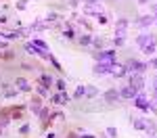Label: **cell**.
Returning a JSON list of instances; mask_svg holds the SVG:
<instances>
[{
  "mask_svg": "<svg viewBox=\"0 0 157 138\" xmlns=\"http://www.w3.org/2000/svg\"><path fill=\"white\" fill-rule=\"evenodd\" d=\"M136 44L143 48V52H145V54H151V52H155L157 38L155 36H149V34H143V36L136 38Z\"/></svg>",
  "mask_w": 157,
  "mask_h": 138,
  "instance_id": "cell-1",
  "label": "cell"
},
{
  "mask_svg": "<svg viewBox=\"0 0 157 138\" xmlns=\"http://www.w3.org/2000/svg\"><path fill=\"white\" fill-rule=\"evenodd\" d=\"M94 59H97L98 63H115V52L113 50H103V52H97L94 54Z\"/></svg>",
  "mask_w": 157,
  "mask_h": 138,
  "instance_id": "cell-2",
  "label": "cell"
},
{
  "mask_svg": "<svg viewBox=\"0 0 157 138\" xmlns=\"http://www.w3.org/2000/svg\"><path fill=\"white\" fill-rule=\"evenodd\" d=\"M128 86H132L134 90L140 92V90L145 88V77H143V73H132L130 75V84H128Z\"/></svg>",
  "mask_w": 157,
  "mask_h": 138,
  "instance_id": "cell-3",
  "label": "cell"
},
{
  "mask_svg": "<svg viewBox=\"0 0 157 138\" xmlns=\"http://www.w3.org/2000/svg\"><path fill=\"white\" fill-rule=\"evenodd\" d=\"M126 69H130L132 73H143V71L147 69V65L143 61H134V59H130L128 65H126Z\"/></svg>",
  "mask_w": 157,
  "mask_h": 138,
  "instance_id": "cell-4",
  "label": "cell"
},
{
  "mask_svg": "<svg viewBox=\"0 0 157 138\" xmlns=\"http://www.w3.org/2000/svg\"><path fill=\"white\" fill-rule=\"evenodd\" d=\"M134 105H136L138 109H143V111H149V109H151V105H149V100H147L145 94H136V96H134Z\"/></svg>",
  "mask_w": 157,
  "mask_h": 138,
  "instance_id": "cell-5",
  "label": "cell"
},
{
  "mask_svg": "<svg viewBox=\"0 0 157 138\" xmlns=\"http://www.w3.org/2000/svg\"><path fill=\"white\" fill-rule=\"evenodd\" d=\"M94 73H97V75L111 73V65H109V63H97V65H94Z\"/></svg>",
  "mask_w": 157,
  "mask_h": 138,
  "instance_id": "cell-6",
  "label": "cell"
},
{
  "mask_svg": "<svg viewBox=\"0 0 157 138\" xmlns=\"http://www.w3.org/2000/svg\"><path fill=\"white\" fill-rule=\"evenodd\" d=\"M126 29H128V21H126V19H117V27H115L117 36H115V38H121V40H124V36H126Z\"/></svg>",
  "mask_w": 157,
  "mask_h": 138,
  "instance_id": "cell-7",
  "label": "cell"
},
{
  "mask_svg": "<svg viewBox=\"0 0 157 138\" xmlns=\"http://www.w3.org/2000/svg\"><path fill=\"white\" fill-rule=\"evenodd\" d=\"M136 94H138V90H134L132 86H124L120 90V96H121V99H134Z\"/></svg>",
  "mask_w": 157,
  "mask_h": 138,
  "instance_id": "cell-8",
  "label": "cell"
},
{
  "mask_svg": "<svg viewBox=\"0 0 157 138\" xmlns=\"http://www.w3.org/2000/svg\"><path fill=\"white\" fill-rule=\"evenodd\" d=\"M111 73L115 75V77H121V75H126V67H124V65H115V63H111Z\"/></svg>",
  "mask_w": 157,
  "mask_h": 138,
  "instance_id": "cell-9",
  "label": "cell"
},
{
  "mask_svg": "<svg viewBox=\"0 0 157 138\" xmlns=\"http://www.w3.org/2000/svg\"><path fill=\"white\" fill-rule=\"evenodd\" d=\"M86 13H97V17L98 15H103V9H101V2H94V4H86Z\"/></svg>",
  "mask_w": 157,
  "mask_h": 138,
  "instance_id": "cell-10",
  "label": "cell"
},
{
  "mask_svg": "<svg viewBox=\"0 0 157 138\" xmlns=\"http://www.w3.org/2000/svg\"><path fill=\"white\" fill-rule=\"evenodd\" d=\"M25 50H27L29 54H36V57H46V59H50L48 54H44V52H42V50H40V48H36L34 44H27V46H25Z\"/></svg>",
  "mask_w": 157,
  "mask_h": 138,
  "instance_id": "cell-11",
  "label": "cell"
},
{
  "mask_svg": "<svg viewBox=\"0 0 157 138\" xmlns=\"http://www.w3.org/2000/svg\"><path fill=\"white\" fill-rule=\"evenodd\" d=\"M155 23V17H151V15H145V17H140L138 21H136V25H140V27H147V25Z\"/></svg>",
  "mask_w": 157,
  "mask_h": 138,
  "instance_id": "cell-12",
  "label": "cell"
},
{
  "mask_svg": "<svg viewBox=\"0 0 157 138\" xmlns=\"http://www.w3.org/2000/svg\"><path fill=\"white\" fill-rule=\"evenodd\" d=\"M120 99V92H115V90H109V92H105V100H117Z\"/></svg>",
  "mask_w": 157,
  "mask_h": 138,
  "instance_id": "cell-13",
  "label": "cell"
},
{
  "mask_svg": "<svg viewBox=\"0 0 157 138\" xmlns=\"http://www.w3.org/2000/svg\"><path fill=\"white\" fill-rule=\"evenodd\" d=\"M67 99H69L67 94H55V96H52V103H57V105H63V103H67Z\"/></svg>",
  "mask_w": 157,
  "mask_h": 138,
  "instance_id": "cell-14",
  "label": "cell"
},
{
  "mask_svg": "<svg viewBox=\"0 0 157 138\" xmlns=\"http://www.w3.org/2000/svg\"><path fill=\"white\" fill-rule=\"evenodd\" d=\"M145 125H147V121L143 119V117H136V119H134V128H138V130H145Z\"/></svg>",
  "mask_w": 157,
  "mask_h": 138,
  "instance_id": "cell-15",
  "label": "cell"
},
{
  "mask_svg": "<svg viewBox=\"0 0 157 138\" xmlns=\"http://www.w3.org/2000/svg\"><path fill=\"white\" fill-rule=\"evenodd\" d=\"M32 44H34V46H36V48H40V50H42V52H46V50H48V46H46V44H44V42H42V40H34V42H32Z\"/></svg>",
  "mask_w": 157,
  "mask_h": 138,
  "instance_id": "cell-16",
  "label": "cell"
},
{
  "mask_svg": "<svg viewBox=\"0 0 157 138\" xmlns=\"http://www.w3.org/2000/svg\"><path fill=\"white\" fill-rule=\"evenodd\" d=\"M17 88H19V90H29V84L25 82L23 77H19V80H17Z\"/></svg>",
  "mask_w": 157,
  "mask_h": 138,
  "instance_id": "cell-17",
  "label": "cell"
},
{
  "mask_svg": "<svg viewBox=\"0 0 157 138\" xmlns=\"http://www.w3.org/2000/svg\"><path fill=\"white\" fill-rule=\"evenodd\" d=\"M42 84H44V88H48L52 84V77L50 75H42Z\"/></svg>",
  "mask_w": 157,
  "mask_h": 138,
  "instance_id": "cell-18",
  "label": "cell"
},
{
  "mask_svg": "<svg viewBox=\"0 0 157 138\" xmlns=\"http://www.w3.org/2000/svg\"><path fill=\"white\" fill-rule=\"evenodd\" d=\"M84 94H86V86H80L75 90V99H80V96H84Z\"/></svg>",
  "mask_w": 157,
  "mask_h": 138,
  "instance_id": "cell-19",
  "label": "cell"
},
{
  "mask_svg": "<svg viewBox=\"0 0 157 138\" xmlns=\"http://www.w3.org/2000/svg\"><path fill=\"white\" fill-rule=\"evenodd\" d=\"M80 42H82V44H90V42H92V38L88 36V34H84V36L80 38Z\"/></svg>",
  "mask_w": 157,
  "mask_h": 138,
  "instance_id": "cell-20",
  "label": "cell"
},
{
  "mask_svg": "<svg viewBox=\"0 0 157 138\" xmlns=\"http://www.w3.org/2000/svg\"><path fill=\"white\" fill-rule=\"evenodd\" d=\"M32 111H34V113H40V103H38V100H34V103H32Z\"/></svg>",
  "mask_w": 157,
  "mask_h": 138,
  "instance_id": "cell-21",
  "label": "cell"
},
{
  "mask_svg": "<svg viewBox=\"0 0 157 138\" xmlns=\"http://www.w3.org/2000/svg\"><path fill=\"white\" fill-rule=\"evenodd\" d=\"M107 134L111 138H115V134H117V130H115V128H107Z\"/></svg>",
  "mask_w": 157,
  "mask_h": 138,
  "instance_id": "cell-22",
  "label": "cell"
},
{
  "mask_svg": "<svg viewBox=\"0 0 157 138\" xmlns=\"http://www.w3.org/2000/svg\"><path fill=\"white\" fill-rule=\"evenodd\" d=\"M57 88H59L61 92H65V82H61V80H59V82H57Z\"/></svg>",
  "mask_w": 157,
  "mask_h": 138,
  "instance_id": "cell-23",
  "label": "cell"
},
{
  "mask_svg": "<svg viewBox=\"0 0 157 138\" xmlns=\"http://www.w3.org/2000/svg\"><path fill=\"white\" fill-rule=\"evenodd\" d=\"M86 94H90V96H94V94H97V90H94V88H86Z\"/></svg>",
  "mask_w": 157,
  "mask_h": 138,
  "instance_id": "cell-24",
  "label": "cell"
},
{
  "mask_svg": "<svg viewBox=\"0 0 157 138\" xmlns=\"http://www.w3.org/2000/svg\"><path fill=\"white\" fill-rule=\"evenodd\" d=\"M151 11H153V17H155V21H157V4H151Z\"/></svg>",
  "mask_w": 157,
  "mask_h": 138,
  "instance_id": "cell-25",
  "label": "cell"
},
{
  "mask_svg": "<svg viewBox=\"0 0 157 138\" xmlns=\"http://www.w3.org/2000/svg\"><path fill=\"white\" fill-rule=\"evenodd\" d=\"M84 2H88V4H94V2H98V0H84Z\"/></svg>",
  "mask_w": 157,
  "mask_h": 138,
  "instance_id": "cell-26",
  "label": "cell"
},
{
  "mask_svg": "<svg viewBox=\"0 0 157 138\" xmlns=\"http://www.w3.org/2000/svg\"><path fill=\"white\" fill-rule=\"evenodd\" d=\"M82 138H92V136H90V134H86V136H82Z\"/></svg>",
  "mask_w": 157,
  "mask_h": 138,
  "instance_id": "cell-27",
  "label": "cell"
},
{
  "mask_svg": "<svg viewBox=\"0 0 157 138\" xmlns=\"http://www.w3.org/2000/svg\"><path fill=\"white\" fill-rule=\"evenodd\" d=\"M140 4H147V0H140Z\"/></svg>",
  "mask_w": 157,
  "mask_h": 138,
  "instance_id": "cell-28",
  "label": "cell"
},
{
  "mask_svg": "<svg viewBox=\"0 0 157 138\" xmlns=\"http://www.w3.org/2000/svg\"><path fill=\"white\" fill-rule=\"evenodd\" d=\"M155 96H157V88H155Z\"/></svg>",
  "mask_w": 157,
  "mask_h": 138,
  "instance_id": "cell-29",
  "label": "cell"
},
{
  "mask_svg": "<svg viewBox=\"0 0 157 138\" xmlns=\"http://www.w3.org/2000/svg\"><path fill=\"white\" fill-rule=\"evenodd\" d=\"M155 84H157V82H155ZM155 88H157V86H155Z\"/></svg>",
  "mask_w": 157,
  "mask_h": 138,
  "instance_id": "cell-30",
  "label": "cell"
}]
</instances>
